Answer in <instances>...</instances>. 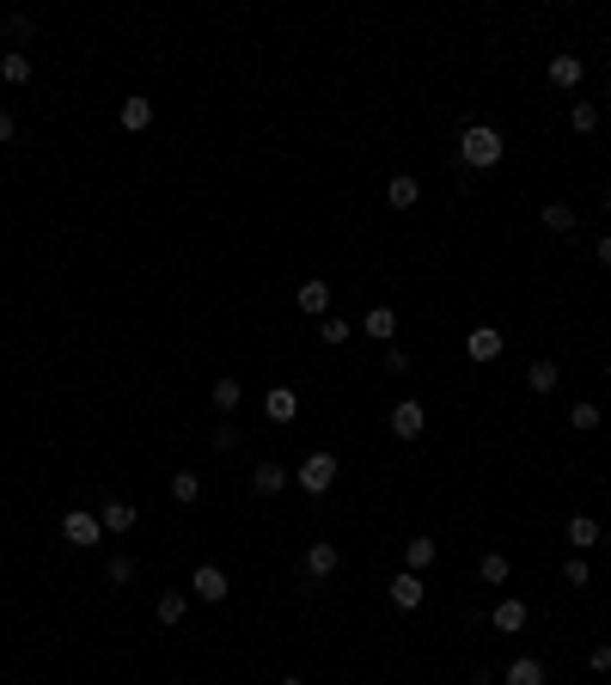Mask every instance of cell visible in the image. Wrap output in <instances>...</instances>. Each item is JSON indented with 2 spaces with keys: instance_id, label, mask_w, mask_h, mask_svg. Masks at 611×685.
Here are the masks:
<instances>
[{
  "instance_id": "obj_1",
  "label": "cell",
  "mask_w": 611,
  "mask_h": 685,
  "mask_svg": "<svg viewBox=\"0 0 611 685\" xmlns=\"http://www.w3.org/2000/svg\"><path fill=\"white\" fill-rule=\"evenodd\" d=\"M459 153H465V166H477V171H489V166H502V129H489V123H471L465 135H459Z\"/></svg>"
},
{
  "instance_id": "obj_2",
  "label": "cell",
  "mask_w": 611,
  "mask_h": 685,
  "mask_svg": "<svg viewBox=\"0 0 611 685\" xmlns=\"http://www.w3.org/2000/svg\"><path fill=\"white\" fill-rule=\"evenodd\" d=\"M294 478H300V490H306V496H324V490L337 483V453H306Z\"/></svg>"
},
{
  "instance_id": "obj_3",
  "label": "cell",
  "mask_w": 611,
  "mask_h": 685,
  "mask_svg": "<svg viewBox=\"0 0 611 685\" xmlns=\"http://www.w3.org/2000/svg\"><path fill=\"white\" fill-rule=\"evenodd\" d=\"M62 539H68L73 551H92L104 539V520H99V514H86V508H73V514H62Z\"/></svg>"
},
{
  "instance_id": "obj_4",
  "label": "cell",
  "mask_w": 611,
  "mask_h": 685,
  "mask_svg": "<svg viewBox=\"0 0 611 685\" xmlns=\"http://www.w3.org/2000/svg\"><path fill=\"white\" fill-rule=\"evenodd\" d=\"M190 594H196V600H208V606H220V600L233 594V582H227V569H214V563H196V576H190Z\"/></svg>"
},
{
  "instance_id": "obj_5",
  "label": "cell",
  "mask_w": 611,
  "mask_h": 685,
  "mask_svg": "<svg viewBox=\"0 0 611 685\" xmlns=\"http://www.w3.org/2000/svg\"><path fill=\"white\" fill-rule=\"evenodd\" d=\"M422 429H428V411H422L416 398H398V404H392V435H398V441H416Z\"/></svg>"
},
{
  "instance_id": "obj_6",
  "label": "cell",
  "mask_w": 611,
  "mask_h": 685,
  "mask_svg": "<svg viewBox=\"0 0 611 685\" xmlns=\"http://www.w3.org/2000/svg\"><path fill=\"white\" fill-rule=\"evenodd\" d=\"M385 594H392V606H398V612H416V606L428 600V582H422L416 569H404V576H398V582L385 587Z\"/></svg>"
},
{
  "instance_id": "obj_7",
  "label": "cell",
  "mask_w": 611,
  "mask_h": 685,
  "mask_svg": "<svg viewBox=\"0 0 611 685\" xmlns=\"http://www.w3.org/2000/svg\"><path fill=\"white\" fill-rule=\"evenodd\" d=\"M337 563H342V551L331 545V539H312V545H306V576H312V582L337 576Z\"/></svg>"
},
{
  "instance_id": "obj_8",
  "label": "cell",
  "mask_w": 611,
  "mask_h": 685,
  "mask_svg": "<svg viewBox=\"0 0 611 685\" xmlns=\"http://www.w3.org/2000/svg\"><path fill=\"white\" fill-rule=\"evenodd\" d=\"M263 416H270V422H294V416H300V392H294V386H270V392H263Z\"/></svg>"
},
{
  "instance_id": "obj_9",
  "label": "cell",
  "mask_w": 611,
  "mask_h": 685,
  "mask_svg": "<svg viewBox=\"0 0 611 685\" xmlns=\"http://www.w3.org/2000/svg\"><path fill=\"white\" fill-rule=\"evenodd\" d=\"M294 307H300L306 318H324V312H331V282H318V275H312V282H300Z\"/></svg>"
},
{
  "instance_id": "obj_10",
  "label": "cell",
  "mask_w": 611,
  "mask_h": 685,
  "mask_svg": "<svg viewBox=\"0 0 611 685\" xmlns=\"http://www.w3.org/2000/svg\"><path fill=\"white\" fill-rule=\"evenodd\" d=\"M526 600H495V612H489V624H495V630H502V637H520V630H526Z\"/></svg>"
},
{
  "instance_id": "obj_11",
  "label": "cell",
  "mask_w": 611,
  "mask_h": 685,
  "mask_svg": "<svg viewBox=\"0 0 611 685\" xmlns=\"http://www.w3.org/2000/svg\"><path fill=\"white\" fill-rule=\"evenodd\" d=\"M465 355H471V361H495V355H502V331H495V325H477L471 337H465Z\"/></svg>"
},
{
  "instance_id": "obj_12",
  "label": "cell",
  "mask_w": 611,
  "mask_h": 685,
  "mask_svg": "<svg viewBox=\"0 0 611 685\" xmlns=\"http://www.w3.org/2000/svg\"><path fill=\"white\" fill-rule=\"evenodd\" d=\"M508 685H550V673H544L538 655H520V661H508V673H502Z\"/></svg>"
},
{
  "instance_id": "obj_13",
  "label": "cell",
  "mask_w": 611,
  "mask_h": 685,
  "mask_svg": "<svg viewBox=\"0 0 611 685\" xmlns=\"http://www.w3.org/2000/svg\"><path fill=\"white\" fill-rule=\"evenodd\" d=\"M581 56H569V49H563V56H550V86H563V92H575L581 86Z\"/></svg>"
},
{
  "instance_id": "obj_14",
  "label": "cell",
  "mask_w": 611,
  "mask_h": 685,
  "mask_svg": "<svg viewBox=\"0 0 611 685\" xmlns=\"http://www.w3.org/2000/svg\"><path fill=\"white\" fill-rule=\"evenodd\" d=\"M385 203H392V208H416V203H422V184H416L409 171H398V178L385 184Z\"/></svg>"
},
{
  "instance_id": "obj_15",
  "label": "cell",
  "mask_w": 611,
  "mask_h": 685,
  "mask_svg": "<svg viewBox=\"0 0 611 685\" xmlns=\"http://www.w3.org/2000/svg\"><path fill=\"white\" fill-rule=\"evenodd\" d=\"M361 331H367V337H379V342H392V337H398V312H392V307H374L367 318H361Z\"/></svg>"
},
{
  "instance_id": "obj_16",
  "label": "cell",
  "mask_w": 611,
  "mask_h": 685,
  "mask_svg": "<svg viewBox=\"0 0 611 685\" xmlns=\"http://www.w3.org/2000/svg\"><path fill=\"white\" fill-rule=\"evenodd\" d=\"M281 483H288V472H281L275 459H263V465L251 472V490H257V496H281Z\"/></svg>"
},
{
  "instance_id": "obj_17",
  "label": "cell",
  "mask_w": 611,
  "mask_h": 685,
  "mask_svg": "<svg viewBox=\"0 0 611 685\" xmlns=\"http://www.w3.org/2000/svg\"><path fill=\"white\" fill-rule=\"evenodd\" d=\"M208 398H214V411H238V398H245V386H238L233 374H220L214 386H208Z\"/></svg>"
},
{
  "instance_id": "obj_18",
  "label": "cell",
  "mask_w": 611,
  "mask_h": 685,
  "mask_svg": "<svg viewBox=\"0 0 611 685\" xmlns=\"http://www.w3.org/2000/svg\"><path fill=\"white\" fill-rule=\"evenodd\" d=\"M99 520H104V533H129L135 526V502H104Z\"/></svg>"
},
{
  "instance_id": "obj_19",
  "label": "cell",
  "mask_w": 611,
  "mask_h": 685,
  "mask_svg": "<svg viewBox=\"0 0 611 685\" xmlns=\"http://www.w3.org/2000/svg\"><path fill=\"white\" fill-rule=\"evenodd\" d=\"M569 545H575V551L599 545V520H593V514H575V520H569Z\"/></svg>"
},
{
  "instance_id": "obj_20",
  "label": "cell",
  "mask_w": 611,
  "mask_h": 685,
  "mask_svg": "<svg viewBox=\"0 0 611 685\" xmlns=\"http://www.w3.org/2000/svg\"><path fill=\"white\" fill-rule=\"evenodd\" d=\"M435 539H404V569H416V576H422V569H428V563H435Z\"/></svg>"
},
{
  "instance_id": "obj_21",
  "label": "cell",
  "mask_w": 611,
  "mask_h": 685,
  "mask_svg": "<svg viewBox=\"0 0 611 685\" xmlns=\"http://www.w3.org/2000/svg\"><path fill=\"white\" fill-rule=\"evenodd\" d=\"M0 80H6V86H25V80H31V56L6 49V56H0Z\"/></svg>"
},
{
  "instance_id": "obj_22",
  "label": "cell",
  "mask_w": 611,
  "mask_h": 685,
  "mask_svg": "<svg viewBox=\"0 0 611 685\" xmlns=\"http://www.w3.org/2000/svg\"><path fill=\"white\" fill-rule=\"evenodd\" d=\"M477 576H483V582H495V587H502V582L513 576V563L502 557V551H483V563H477Z\"/></svg>"
},
{
  "instance_id": "obj_23",
  "label": "cell",
  "mask_w": 611,
  "mask_h": 685,
  "mask_svg": "<svg viewBox=\"0 0 611 685\" xmlns=\"http://www.w3.org/2000/svg\"><path fill=\"white\" fill-rule=\"evenodd\" d=\"M171 502H184V508L202 502V478H196V472H177V478H171Z\"/></svg>"
},
{
  "instance_id": "obj_24",
  "label": "cell",
  "mask_w": 611,
  "mask_h": 685,
  "mask_svg": "<svg viewBox=\"0 0 611 685\" xmlns=\"http://www.w3.org/2000/svg\"><path fill=\"white\" fill-rule=\"evenodd\" d=\"M153 123V99H123V129H147Z\"/></svg>"
},
{
  "instance_id": "obj_25",
  "label": "cell",
  "mask_w": 611,
  "mask_h": 685,
  "mask_svg": "<svg viewBox=\"0 0 611 685\" xmlns=\"http://www.w3.org/2000/svg\"><path fill=\"white\" fill-rule=\"evenodd\" d=\"M184 612H190V600H184L177 587H166V594H159V624H184Z\"/></svg>"
},
{
  "instance_id": "obj_26",
  "label": "cell",
  "mask_w": 611,
  "mask_h": 685,
  "mask_svg": "<svg viewBox=\"0 0 611 685\" xmlns=\"http://www.w3.org/2000/svg\"><path fill=\"white\" fill-rule=\"evenodd\" d=\"M556 361H532V368H526V386H532V392H556Z\"/></svg>"
},
{
  "instance_id": "obj_27",
  "label": "cell",
  "mask_w": 611,
  "mask_h": 685,
  "mask_svg": "<svg viewBox=\"0 0 611 685\" xmlns=\"http://www.w3.org/2000/svg\"><path fill=\"white\" fill-rule=\"evenodd\" d=\"M544 227H550V233H575V208L569 203H544Z\"/></svg>"
},
{
  "instance_id": "obj_28",
  "label": "cell",
  "mask_w": 611,
  "mask_h": 685,
  "mask_svg": "<svg viewBox=\"0 0 611 685\" xmlns=\"http://www.w3.org/2000/svg\"><path fill=\"white\" fill-rule=\"evenodd\" d=\"M569 123H575L581 135H593V129H599V104H593V99H575V110H569Z\"/></svg>"
},
{
  "instance_id": "obj_29",
  "label": "cell",
  "mask_w": 611,
  "mask_h": 685,
  "mask_svg": "<svg viewBox=\"0 0 611 685\" xmlns=\"http://www.w3.org/2000/svg\"><path fill=\"white\" fill-rule=\"evenodd\" d=\"M104 582L129 587V582H135V557H110V563H104Z\"/></svg>"
},
{
  "instance_id": "obj_30",
  "label": "cell",
  "mask_w": 611,
  "mask_h": 685,
  "mask_svg": "<svg viewBox=\"0 0 611 685\" xmlns=\"http://www.w3.org/2000/svg\"><path fill=\"white\" fill-rule=\"evenodd\" d=\"M569 422H575L581 435H587V429H599V404H587V398H581L575 411H569Z\"/></svg>"
},
{
  "instance_id": "obj_31",
  "label": "cell",
  "mask_w": 611,
  "mask_h": 685,
  "mask_svg": "<svg viewBox=\"0 0 611 685\" xmlns=\"http://www.w3.org/2000/svg\"><path fill=\"white\" fill-rule=\"evenodd\" d=\"M563 582H569V587H587V582H593V569H587L581 557H569V563H563Z\"/></svg>"
},
{
  "instance_id": "obj_32",
  "label": "cell",
  "mask_w": 611,
  "mask_h": 685,
  "mask_svg": "<svg viewBox=\"0 0 611 685\" xmlns=\"http://www.w3.org/2000/svg\"><path fill=\"white\" fill-rule=\"evenodd\" d=\"M385 368H392V374H409V349H398V342H385Z\"/></svg>"
},
{
  "instance_id": "obj_33",
  "label": "cell",
  "mask_w": 611,
  "mask_h": 685,
  "mask_svg": "<svg viewBox=\"0 0 611 685\" xmlns=\"http://www.w3.org/2000/svg\"><path fill=\"white\" fill-rule=\"evenodd\" d=\"M208 441L220 447V453H233V447H238V429H233V422H220V429H214V435H208Z\"/></svg>"
},
{
  "instance_id": "obj_34",
  "label": "cell",
  "mask_w": 611,
  "mask_h": 685,
  "mask_svg": "<svg viewBox=\"0 0 611 685\" xmlns=\"http://www.w3.org/2000/svg\"><path fill=\"white\" fill-rule=\"evenodd\" d=\"M324 342H349V318H324V331H318Z\"/></svg>"
},
{
  "instance_id": "obj_35",
  "label": "cell",
  "mask_w": 611,
  "mask_h": 685,
  "mask_svg": "<svg viewBox=\"0 0 611 685\" xmlns=\"http://www.w3.org/2000/svg\"><path fill=\"white\" fill-rule=\"evenodd\" d=\"M587 667H593V673H611V643H599V649L587 655Z\"/></svg>"
},
{
  "instance_id": "obj_36",
  "label": "cell",
  "mask_w": 611,
  "mask_h": 685,
  "mask_svg": "<svg viewBox=\"0 0 611 685\" xmlns=\"http://www.w3.org/2000/svg\"><path fill=\"white\" fill-rule=\"evenodd\" d=\"M19 135V123H13V110H0V141H13Z\"/></svg>"
},
{
  "instance_id": "obj_37",
  "label": "cell",
  "mask_w": 611,
  "mask_h": 685,
  "mask_svg": "<svg viewBox=\"0 0 611 685\" xmlns=\"http://www.w3.org/2000/svg\"><path fill=\"white\" fill-rule=\"evenodd\" d=\"M599 264H606V270H611V233H606V239H599Z\"/></svg>"
},
{
  "instance_id": "obj_38",
  "label": "cell",
  "mask_w": 611,
  "mask_h": 685,
  "mask_svg": "<svg viewBox=\"0 0 611 685\" xmlns=\"http://www.w3.org/2000/svg\"><path fill=\"white\" fill-rule=\"evenodd\" d=\"M281 685H306V680H281Z\"/></svg>"
},
{
  "instance_id": "obj_39",
  "label": "cell",
  "mask_w": 611,
  "mask_h": 685,
  "mask_svg": "<svg viewBox=\"0 0 611 685\" xmlns=\"http://www.w3.org/2000/svg\"><path fill=\"white\" fill-rule=\"evenodd\" d=\"M606 379H611V361H606Z\"/></svg>"
},
{
  "instance_id": "obj_40",
  "label": "cell",
  "mask_w": 611,
  "mask_h": 685,
  "mask_svg": "<svg viewBox=\"0 0 611 685\" xmlns=\"http://www.w3.org/2000/svg\"><path fill=\"white\" fill-rule=\"evenodd\" d=\"M606 208H611V196H606Z\"/></svg>"
}]
</instances>
